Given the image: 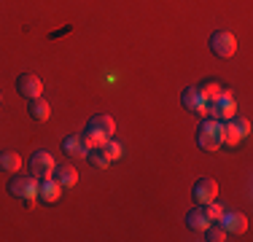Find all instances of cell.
Masks as SVG:
<instances>
[{"instance_id": "1", "label": "cell", "mask_w": 253, "mask_h": 242, "mask_svg": "<svg viewBox=\"0 0 253 242\" xmlns=\"http://www.w3.org/2000/svg\"><path fill=\"white\" fill-rule=\"evenodd\" d=\"M38 180L33 172L30 175H14L8 180V194L14 199H38Z\"/></svg>"}, {"instance_id": "2", "label": "cell", "mask_w": 253, "mask_h": 242, "mask_svg": "<svg viewBox=\"0 0 253 242\" xmlns=\"http://www.w3.org/2000/svg\"><path fill=\"white\" fill-rule=\"evenodd\" d=\"M205 116L218 119V121H229V119L237 116V105H234L232 92H229V89H224V94H221L215 102H208V105H205Z\"/></svg>"}, {"instance_id": "3", "label": "cell", "mask_w": 253, "mask_h": 242, "mask_svg": "<svg viewBox=\"0 0 253 242\" xmlns=\"http://www.w3.org/2000/svg\"><path fill=\"white\" fill-rule=\"evenodd\" d=\"M210 51L221 59L234 57V51H237V38H234L232 33H226V30H215V33L210 35Z\"/></svg>"}, {"instance_id": "4", "label": "cell", "mask_w": 253, "mask_h": 242, "mask_svg": "<svg viewBox=\"0 0 253 242\" xmlns=\"http://www.w3.org/2000/svg\"><path fill=\"white\" fill-rule=\"evenodd\" d=\"M191 197H194L197 204H208L213 199H218V183L213 178H200L191 189Z\"/></svg>"}, {"instance_id": "5", "label": "cell", "mask_w": 253, "mask_h": 242, "mask_svg": "<svg viewBox=\"0 0 253 242\" xmlns=\"http://www.w3.org/2000/svg\"><path fill=\"white\" fill-rule=\"evenodd\" d=\"M54 159L49 151H35L33 156H30V172L35 175V178H51L54 172Z\"/></svg>"}, {"instance_id": "6", "label": "cell", "mask_w": 253, "mask_h": 242, "mask_svg": "<svg viewBox=\"0 0 253 242\" xmlns=\"http://www.w3.org/2000/svg\"><path fill=\"white\" fill-rule=\"evenodd\" d=\"M16 92L25 97V100L41 97L43 94V81H41L38 76H33V73H22V76L16 78Z\"/></svg>"}, {"instance_id": "7", "label": "cell", "mask_w": 253, "mask_h": 242, "mask_svg": "<svg viewBox=\"0 0 253 242\" xmlns=\"http://www.w3.org/2000/svg\"><path fill=\"white\" fill-rule=\"evenodd\" d=\"M218 223L224 226L226 234H245L248 232V218L243 213H229V210H224V215H221Z\"/></svg>"}, {"instance_id": "8", "label": "cell", "mask_w": 253, "mask_h": 242, "mask_svg": "<svg viewBox=\"0 0 253 242\" xmlns=\"http://www.w3.org/2000/svg\"><path fill=\"white\" fill-rule=\"evenodd\" d=\"M180 102H183V108L189 113L205 116V100H202V94H200V89H197V86H186L183 94H180Z\"/></svg>"}, {"instance_id": "9", "label": "cell", "mask_w": 253, "mask_h": 242, "mask_svg": "<svg viewBox=\"0 0 253 242\" xmlns=\"http://www.w3.org/2000/svg\"><path fill=\"white\" fill-rule=\"evenodd\" d=\"M51 178L57 180L62 189H73V186L78 183V169L73 164H59V167H54Z\"/></svg>"}, {"instance_id": "10", "label": "cell", "mask_w": 253, "mask_h": 242, "mask_svg": "<svg viewBox=\"0 0 253 242\" xmlns=\"http://www.w3.org/2000/svg\"><path fill=\"white\" fill-rule=\"evenodd\" d=\"M59 194H62V186L57 183L54 178H41L38 180V199H43V202H57Z\"/></svg>"}, {"instance_id": "11", "label": "cell", "mask_w": 253, "mask_h": 242, "mask_svg": "<svg viewBox=\"0 0 253 242\" xmlns=\"http://www.w3.org/2000/svg\"><path fill=\"white\" fill-rule=\"evenodd\" d=\"M62 151H65L68 156H73V159H86V154H89V148L84 145L81 135H68V137H62Z\"/></svg>"}, {"instance_id": "12", "label": "cell", "mask_w": 253, "mask_h": 242, "mask_svg": "<svg viewBox=\"0 0 253 242\" xmlns=\"http://www.w3.org/2000/svg\"><path fill=\"white\" fill-rule=\"evenodd\" d=\"M27 111H30V116H33L35 121H49V116H51V105L46 102L43 94L27 100Z\"/></svg>"}, {"instance_id": "13", "label": "cell", "mask_w": 253, "mask_h": 242, "mask_svg": "<svg viewBox=\"0 0 253 242\" xmlns=\"http://www.w3.org/2000/svg\"><path fill=\"white\" fill-rule=\"evenodd\" d=\"M210 223H213V221H210V218L205 215L202 204H200V207H194V210H189V215H186V226H189L191 232H200V234H202L205 229L210 226Z\"/></svg>"}, {"instance_id": "14", "label": "cell", "mask_w": 253, "mask_h": 242, "mask_svg": "<svg viewBox=\"0 0 253 242\" xmlns=\"http://www.w3.org/2000/svg\"><path fill=\"white\" fill-rule=\"evenodd\" d=\"M89 126H94L97 132H102L105 137H113V132H116V121L113 116H108V113H97V116L89 119Z\"/></svg>"}, {"instance_id": "15", "label": "cell", "mask_w": 253, "mask_h": 242, "mask_svg": "<svg viewBox=\"0 0 253 242\" xmlns=\"http://www.w3.org/2000/svg\"><path fill=\"white\" fill-rule=\"evenodd\" d=\"M78 135H81V140H84V145H86L89 151H92V148H102V143L108 140L102 132H97L94 126H89V124L84 126V132H78Z\"/></svg>"}, {"instance_id": "16", "label": "cell", "mask_w": 253, "mask_h": 242, "mask_svg": "<svg viewBox=\"0 0 253 242\" xmlns=\"http://www.w3.org/2000/svg\"><path fill=\"white\" fill-rule=\"evenodd\" d=\"M221 145H237L240 140H243V135L237 132V126H234V121H221Z\"/></svg>"}, {"instance_id": "17", "label": "cell", "mask_w": 253, "mask_h": 242, "mask_svg": "<svg viewBox=\"0 0 253 242\" xmlns=\"http://www.w3.org/2000/svg\"><path fill=\"white\" fill-rule=\"evenodd\" d=\"M0 169H3V172H19L22 156L14 154V151H0Z\"/></svg>"}, {"instance_id": "18", "label": "cell", "mask_w": 253, "mask_h": 242, "mask_svg": "<svg viewBox=\"0 0 253 242\" xmlns=\"http://www.w3.org/2000/svg\"><path fill=\"white\" fill-rule=\"evenodd\" d=\"M197 89H200V94H202L205 105H208V102H215L221 94H224V86H221L218 81H205V83H200Z\"/></svg>"}, {"instance_id": "19", "label": "cell", "mask_w": 253, "mask_h": 242, "mask_svg": "<svg viewBox=\"0 0 253 242\" xmlns=\"http://www.w3.org/2000/svg\"><path fill=\"white\" fill-rule=\"evenodd\" d=\"M102 154H105L111 161H119L124 156V145L119 143V140H113V137H108V140L102 143Z\"/></svg>"}, {"instance_id": "20", "label": "cell", "mask_w": 253, "mask_h": 242, "mask_svg": "<svg viewBox=\"0 0 253 242\" xmlns=\"http://www.w3.org/2000/svg\"><path fill=\"white\" fill-rule=\"evenodd\" d=\"M202 234H205V237H202V240H208V242H224V240L229 237V234L224 232V226H221V223H218V221H213V223H210V226H208V229H205V232H202Z\"/></svg>"}, {"instance_id": "21", "label": "cell", "mask_w": 253, "mask_h": 242, "mask_svg": "<svg viewBox=\"0 0 253 242\" xmlns=\"http://www.w3.org/2000/svg\"><path fill=\"white\" fill-rule=\"evenodd\" d=\"M86 161L92 167H97V169H108V164H111V159H108L105 154H102V148H92L86 154Z\"/></svg>"}, {"instance_id": "22", "label": "cell", "mask_w": 253, "mask_h": 242, "mask_svg": "<svg viewBox=\"0 0 253 242\" xmlns=\"http://www.w3.org/2000/svg\"><path fill=\"white\" fill-rule=\"evenodd\" d=\"M197 145H200L202 151H218L221 148V140L213 135H202V132H197Z\"/></svg>"}, {"instance_id": "23", "label": "cell", "mask_w": 253, "mask_h": 242, "mask_svg": "<svg viewBox=\"0 0 253 242\" xmlns=\"http://www.w3.org/2000/svg\"><path fill=\"white\" fill-rule=\"evenodd\" d=\"M202 210H205V215H208L210 221H221V215H224V204H221L218 199H213V202L202 204Z\"/></svg>"}, {"instance_id": "24", "label": "cell", "mask_w": 253, "mask_h": 242, "mask_svg": "<svg viewBox=\"0 0 253 242\" xmlns=\"http://www.w3.org/2000/svg\"><path fill=\"white\" fill-rule=\"evenodd\" d=\"M232 121H234V126H237V132H240L243 137H248V135H251V121H248V119H240V116H234Z\"/></svg>"}, {"instance_id": "25", "label": "cell", "mask_w": 253, "mask_h": 242, "mask_svg": "<svg viewBox=\"0 0 253 242\" xmlns=\"http://www.w3.org/2000/svg\"><path fill=\"white\" fill-rule=\"evenodd\" d=\"M0 102H3V94H0Z\"/></svg>"}]
</instances>
